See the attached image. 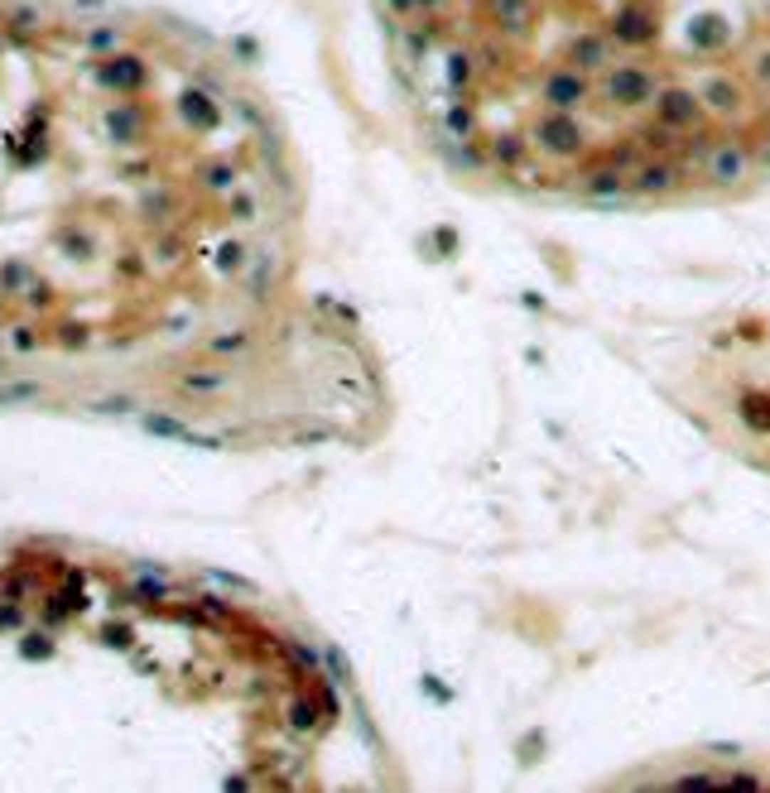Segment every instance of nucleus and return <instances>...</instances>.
I'll list each match as a JSON object with an SVG mask.
<instances>
[{"instance_id": "f257e3e1", "label": "nucleus", "mask_w": 770, "mask_h": 793, "mask_svg": "<svg viewBox=\"0 0 770 793\" xmlns=\"http://www.w3.org/2000/svg\"><path fill=\"white\" fill-rule=\"evenodd\" d=\"M275 154L159 24L0 0V351L140 341L255 270Z\"/></svg>"}, {"instance_id": "f03ea898", "label": "nucleus", "mask_w": 770, "mask_h": 793, "mask_svg": "<svg viewBox=\"0 0 770 793\" xmlns=\"http://www.w3.org/2000/svg\"><path fill=\"white\" fill-rule=\"evenodd\" d=\"M453 154L554 198H635L770 159V0H385Z\"/></svg>"}, {"instance_id": "7ed1b4c3", "label": "nucleus", "mask_w": 770, "mask_h": 793, "mask_svg": "<svg viewBox=\"0 0 770 793\" xmlns=\"http://www.w3.org/2000/svg\"><path fill=\"white\" fill-rule=\"evenodd\" d=\"M0 721L29 765H188L198 784H318L323 674L265 620L144 573L0 558Z\"/></svg>"}]
</instances>
